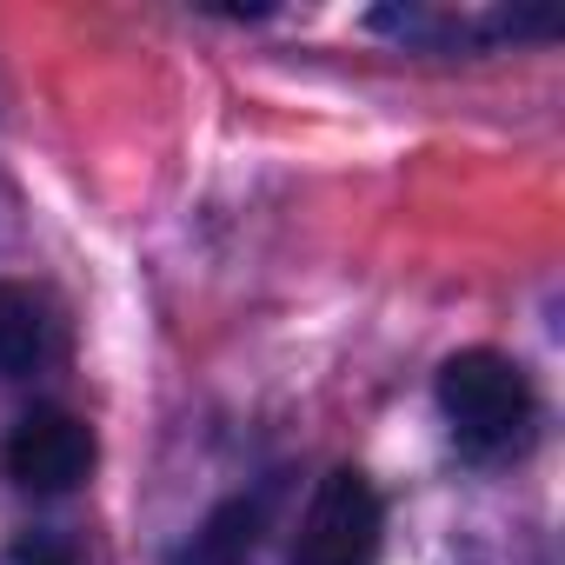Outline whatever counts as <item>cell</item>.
<instances>
[{
    "label": "cell",
    "instance_id": "2",
    "mask_svg": "<svg viewBox=\"0 0 565 565\" xmlns=\"http://www.w3.org/2000/svg\"><path fill=\"white\" fill-rule=\"evenodd\" d=\"M386 532V505L360 466H333L294 532V565H373Z\"/></svg>",
    "mask_w": 565,
    "mask_h": 565
},
{
    "label": "cell",
    "instance_id": "4",
    "mask_svg": "<svg viewBox=\"0 0 565 565\" xmlns=\"http://www.w3.org/2000/svg\"><path fill=\"white\" fill-rule=\"evenodd\" d=\"M61 353V320L47 307V294L0 279V380H28Z\"/></svg>",
    "mask_w": 565,
    "mask_h": 565
},
{
    "label": "cell",
    "instance_id": "6",
    "mask_svg": "<svg viewBox=\"0 0 565 565\" xmlns=\"http://www.w3.org/2000/svg\"><path fill=\"white\" fill-rule=\"evenodd\" d=\"M8 565H81V539L61 525H28L8 545Z\"/></svg>",
    "mask_w": 565,
    "mask_h": 565
},
{
    "label": "cell",
    "instance_id": "5",
    "mask_svg": "<svg viewBox=\"0 0 565 565\" xmlns=\"http://www.w3.org/2000/svg\"><path fill=\"white\" fill-rule=\"evenodd\" d=\"M259 532H266V492H233L193 525L173 565H246L259 552Z\"/></svg>",
    "mask_w": 565,
    "mask_h": 565
},
{
    "label": "cell",
    "instance_id": "1",
    "mask_svg": "<svg viewBox=\"0 0 565 565\" xmlns=\"http://www.w3.org/2000/svg\"><path fill=\"white\" fill-rule=\"evenodd\" d=\"M439 413L452 426V446L486 466V459H505L532 439L539 399H532V380L505 353L466 347L439 366Z\"/></svg>",
    "mask_w": 565,
    "mask_h": 565
},
{
    "label": "cell",
    "instance_id": "3",
    "mask_svg": "<svg viewBox=\"0 0 565 565\" xmlns=\"http://www.w3.org/2000/svg\"><path fill=\"white\" fill-rule=\"evenodd\" d=\"M100 446H94V426L67 406H34L8 426V439H0V466H8V479L21 492H41V499H61L74 492L87 472H94Z\"/></svg>",
    "mask_w": 565,
    "mask_h": 565
}]
</instances>
